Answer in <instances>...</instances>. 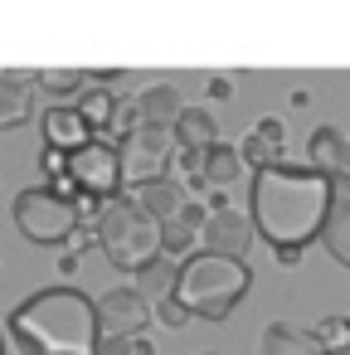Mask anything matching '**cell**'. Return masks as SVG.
<instances>
[{
	"instance_id": "obj_17",
	"label": "cell",
	"mask_w": 350,
	"mask_h": 355,
	"mask_svg": "<svg viewBox=\"0 0 350 355\" xmlns=\"http://www.w3.org/2000/svg\"><path fill=\"white\" fill-rule=\"evenodd\" d=\"M132 200H137V205H141V209H146L156 224H170V219L185 209V200H190V195H185V190H180L170 175H166V180H151V185L132 190Z\"/></svg>"
},
{
	"instance_id": "obj_23",
	"label": "cell",
	"mask_w": 350,
	"mask_h": 355,
	"mask_svg": "<svg viewBox=\"0 0 350 355\" xmlns=\"http://www.w3.org/2000/svg\"><path fill=\"white\" fill-rule=\"evenodd\" d=\"M311 331H316V340H321L331 355H345V350H350V311H345V316H326V321H316Z\"/></svg>"
},
{
	"instance_id": "obj_13",
	"label": "cell",
	"mask_w": 350,
	"mask_h": 355,
	"mask_svg": "<svg viewBox=\"0 0 350 355\" xmlns=\"http://www.w3.org/2000/svg\"><path fill=\"white\" fill-rule=\"evenodd\" d=\"M137 107H141V122L146 127H161V132H175V122L185 117V98L175 83H151L137 93Z\"/></svg>"
},
{
	"instance_id": "obj_5",
	"label": "cell",
	"mask_w": 350,
	"mask_h": 355,
	"mask_svg": "<svg viewBox=\"0 0 350 355\" xmlns=\"http://www.w3.org/2000/svg\"><path fill=\"white\" fill-rule=\"evenodd\" d=\"M98 209H103V205H88V200H78V195H59L54 185H25V190L15 195V205H10L20 239H25V243H40V248H49V243H73V234H78L88 219H98Z\"/></svg>"
},
{
	"instance_id": "obj_30",
	"label": "cell",
	"mask_w": 350,
	"mask_h": 355,
	"mask_svg": "<svg viewBox=\"0 0 350 355\" xmlns=\"http://www.w3.org/2000/svg\"><path fill=\"white\" fill-rule=\"evenodd\" d=\"M0 355H6V340H0Z\"/></svg>"
},
{
	"instance_id": "obj_12",
	"label": "cell",
	"mask_w": 350,
	"mask_h": 355,
	"mask_svg": "<svg viewBox=\"0 0 350 355\" xmlns=\"http://www.w3.org/2000/svg\"><path fill=\"white\" fill-rule=\"evenodd\" d=\"M30 112H35V73L6 69V73H0V132L25 127Z\"/></svg>"
},
{
	"instance_id": "obj_28",
	"label": "cell",
	"mask_w": 350,
	"mask_h": 355,
	"mask_svg": "<svg viewBox=\"0 0 350 355\" xmlns=\"http://www.w3.org/2000/svg\"><path fill=\"white\" fill-rule=\"evenodd\" d=\"M59 272H69V277H73V272H78V253H69V248H64V253H59Z\"/></svg>"
},
{
	"instance_id": "obj_26",
	"label": "cell",
	"mask_w": 350,
	"mask_h": 355,
	"mask_svg": "<svg viewBox=\"0 0 350 355\" xmlns=\"http://www.w3.org/2000/svg\"><path fill=\"white\" fill-rule=\"evenodd\" d=\"M156 321H161V326H170V331H180V326L190 321V311L170 297V302H161V306H156Z\"/></svg>"
},
{
	"instance_id": "obj_20",
	"label": "cell",
	"mask_w": 350,
	"mask_h": 355,
	"mask_svg": "<svg viewBox=\"0 0 350 355\" xmlns=\"http://www.w3.org/2000/svg\"><path fill=\"white\" fill-rule=\"evenodd\" d=\"M117 103H122V98H112V88H107V83H88V88H83V98H78L73 107L83 112V122H88L93 132H112Z\"/></svg>"
},
{
	"instance_id": "obj_19",
	"label": "cell",
	"mask_w": 350,
	"mask_h": 355,
	"mask_svg": "<svg viewBox=\"0 0 350 355\" xmlns=\"http://www.w3.org/2000/svg\"><path fill=\"white\" fill-rule=\"evenodd\" d=\"M175 277H180V258H166V253H161L151 268H141V272H137V282H132V287H137L151 306H161V302H170V297H175Z\"/></svg>"
},
{
	"instance_id": "obj_16",
	"label": "cell",
	"mask_w": 350,
	"mask_h": 355,
	"mask_svg": "<svg viewBox=\"0 0 350 355\" xmlns=\"http://www.w3.org/2000/svg\"><path fill=\"white\" fill-rule=\"evenodd\" d=\"M306 166L321 171V175H345V132L316 127L306 137Z\"/></svg>"
},
{
	"instance_id": "obj_6",
	"label": "cell",
	"mask_w": 350,
	"mask_h": 355,
	"mask_svg": "<svg viewBox=\"0 0 350 355\" xmlns=\"http://www.w3.org/2000/svg\"><path fill=\"white\" fill-rule=\"evenodd\" d=\"M69 185H73V195L78 200H88V205H112V200H122V156H117V141H93V146H83V151H73L69 156Z\"/></svg>"
},
{
	"instance_id": "obj_15",
	"label": "cell",
	"mask_w": 350,
	"mask_h": 355,
	"mask_svg": "<svg viewBox=\"0 0 350 355\" xmlns=\"http://www.w3.org/2000/svg\"><path fill=\"white\" fill-rule=\"evenodd\" d=\"M258 355H331L316 331H301V326H287V321H272L258 340Z\"/></svg>"
},
{
	"instance_id": "obj_3",
	"label": "cell",
	"mask_w": 350,
	"mask_h": 355,
	"mask_svg": "<svg viewBox=\"0 0 350 355\" xmlns=\"http://www.w3.org/2000/svg\"><path fill=\"white\" fill-rule=\"evenodd\" d=\"M253 272L243 258H224V253H190L180 258V277H175V302L200 316V321H229V311L248 297Z\"/></svg>"
},
{
	"instance_id": "obj_2",
	"label": "cell",
	"mask_w": 350,
	"mask_h": 355,
	"mask_svg": "<svg viewBox=\"0 0 350 355\" xmlns=\"http://www.w3.org/2000/svg\"><path fill=\"white\" fill-rule=\"evenodd\" d=\"M10 340L20 355H103L98 297L78 287H40L10 311Z\"/></svg>"
},
{
	"instance_id": "obj_10",
	"label": "cell",
	"mask_w": 350,
	"mask_h": 355,
	"mask_svg": "<svg viewBox=\"0 0 350 355\" xmlns=\"http://www.w3.org/2000/svg\"><path fill=\"white\" fill-rule=\"evenodd\" d=\"M253 214H238V209H214L209 214V224H204V234H200V243L209 248V253H224V258H243L248 253V243H253Z\"/></svg>"
},
{
	"instance_id": "obj_21",
	"label": "cell",
	"mask_w": 350,
	"mask_h": 355,
	"mask_svg": "<svg viewBox=\"0 0 350 355\" xmlns=\"http://www.w3.org/2000/svg\"><path fill=\"white\" fill-rule=\"evenodd\" d=\"M321 243H326V253L350 272V200H335V209H331V219H326Z\"/></svg>"
},
{
	"instance_id": "obj_14",
	"label": "cell",
	"mask_w": 350,
	"mask_h": 355,
	"mask_svg": "<svg viewBox=\"0 0 350 355\" xmlns=\"http://www.w3.org/2000/svg\"><path fill=\"white\" fill-rule=\"evenodd\" d=\"M243 171H248V161L238 156V146H229V141L209 146V151H204V195L234 190V185L243 180Z\"/></svg>"
},
{
	"instance_id": "obj_29",
	"label": "cell",
	"mask_w": 350,
	"mask_h": 355,
	"mask_svg": "<svg viewBox=\"0 0 350 355\" xmlns=\"http://www.w3.org/2000/svg\"><path fill=\"white\" fill-rule=\"evenodd\" d=\"M200 355H219V350H200Z\"/></svg>"
},
{
	"instance_id": "obj_1",
	"label": "cell",
	"mask_w": 350,
	"mask_h": 355,
	"mask_svg": "<svg viewBox=\"0 0 350 355\" xmlns=\"http://www.w3.org/2000/svg\"><path fill=\"white\" fill-rule=\"evenodd\" d=\"M335 200H340L335 175H321L311 166H272L253 175L248 214H253L258 239H268V248L277 253V263L292 268L306 253V243L326 234Z\"/></svg>"
},
{
	"instance_id": "obj_22",
	"label": "cell",
	"mask_w": 350,
	"mask_h": 355,
	"mask_svg": "<svg viewBox=\"0 0 350 355\" xmlns=\"http://www.w3.org/2000/svg\"><path fill=\"white\" fill-rule=\"evenodd\" d=\"M88 78L93 73H83V69H35V88H44L49 98H83V88H88Z\"/></svg>"
},
{
	"instance_id": "obj_18",
	"label": "cell",
	"mask_w": 350,
	"mask_h": 355,
	"mask_svg": "<svg viewBox=\"0 0 350 355\" xmlns=\"http://www.w3.org/2000/svg\"><path fill=\"white\" fill-rule=\"evenodd\" d=\"M175 151H209V146H219V127H214V117L204 112V107H185V117L175 122Z\"/></svg>"
},
{
	"instance_id": "obj_24",
	"label": "cell",
	"mask_w": 350,
	"mask_h": 355,
	"mask_svg": "<svg viewBox=\"0 0 350 355\" xmlns=\"http://www.w3.org/2000/svg\"><path fill=\"white\" fill-rule=\"evenodd\" d=\"M200 234L185 224V219H170V224H161V243H166V258H190V243H195Z\"/></svg>"
},
{
	"instance_id": "obj_4",
	"label": "cell",
	"mask_w": 350,
	"mask_h": 355,
	"mask_svg": "<svg viewBox=\"0 0 350 355\" xmlns=\"http://www.w3.org/2000/svg\"><path fill=\"white\" fill-rule=\"evenodd\" d=\"M98 248H103V258L117 268V272H141V268H151L161 253H166V243H161V224L132 200V195H122V200H112V205H103L98 209Z\"/></svg>"
},
{
	"instance_id": "obj_9",
	"label": "cell",
	"mask_w": 350,
	"mask_h": 355,
	"mask_svg": "<svg viewBox=\"0 0 350 355\" xmlns=\"http://www.w3.org/2000/svg\"><path fill=\"white\" fill-rule=\"evenodd\" d=\"M40 132H44V146H49V151H64V156H73V151H83V146L98 141V132L83 122V112H78L73 103H54V107L40 117Z\"/></svg>"
},
{
	"instance_id": "obj_27",
	"label": "cell",
	"mask_w": 350,
	"mask_h": 355,
	"mask_svg": "<svg viewBox=\"0 0 350 355\" xmlns=\"http://www.w3.org/2000/svg\"><path fill=\"white\" fill-rule=\"evenodd\" d=\"M204 93H209L214 103H224V98H234V78H224V73H209V83H204Z\"/></svg>"
},
{
	"instance_id": "obj_7",
	"label": "cell",
	"mask_w": 350,
	"mask_h": 355,
	"mask_svg": "<svg viewBox=\"0 0 350 355\" xmlns=\"http://www.w3.org/2000/svg\"><path fill=\"white\" fill-rule=\"evenodd\" d=\"M117 156H122V180L132 190H141L151 180H166V166L175 161V137L161 127H141L117 141Z\"/></svg>"
},
{
	"instance_id": "obj_8",
	"label": "cell",
	"mask_w": 350,
	"mask_h": 355,
	"mask_svg": "<svg viewBox=\"0 0 350 355\" xmlns=\"http://www.w3.org/2000/svg\"><path fill=\"white\" fill-rule=\"evenodd\" d=\"M156 306L137 292V287H107L98 297V321H103V340H127V336H146Z\"/></svg>"
},
{
	"instance_id": "obj_11",
	"label": "cell",
	"mask_w": 350,
	"mask_h": 355,
	"mask_svg": "<svg viewBox=\"0 0 350 355\" xmlns=\"http://www.w3.org/2000/svg\"><path fill=\"white\" fill-rule=\"evenodd\" d=\"M282 151H287V127H282V117H258L253 132L238 141V156L253 166V175H258V171H272V166H287Z\"/></svg>"
},
{
	"instance_id": "obj_25",
	"label": "cell",
	"mask_w": 350,
	"mask_h": 355,
	"mask_svg": "<svg viewBox=\"0 0 350 355\" xmlns=\"http://www.w3.org/2000/svg\"><path fill=\"white\" fill-rule=\"evenodd\" d=\"M103 355H161L151 336H127V340H103Z\"/></svg>"
}]
</instances>
